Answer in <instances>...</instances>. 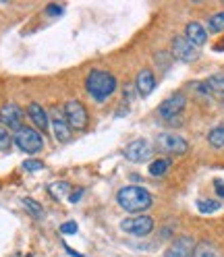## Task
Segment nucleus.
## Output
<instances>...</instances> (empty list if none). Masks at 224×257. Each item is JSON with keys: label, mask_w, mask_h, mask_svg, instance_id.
<instances>
[{"label": "nucleus", "mask_w": 224, "mask_h": 257, "mask_svg": "<svg viewBox=\"0 0 224 257\" xmlns=\"http://www.w3.org/2000/svg\"><path fill=\"white\" fill-rule=\"evenodd\" d=\"M117 203L129 214H143L154 205V197L148 189L137 187V185H127V187L119 189Z\"/></svg>", "instance_id": "f257e3e1"}, {"label": "nucleus", "mask_w": 224, "mask_h": 257, "mask_svg": "<svg viewBox=\"0 0 224 257\" xmlns=\"http://www.w3.org/2000/svg\"><path fill=\"white\" fill-rule=\"evenodd\" d=\"M117 87H119L117 77L112 73H108V71L93 69L85 77V89L95 102H106L110 95L117 91Z\"/></svg>", "instance_id": "f03ea898"}, {"label": "nucleus", "mask_w": 224, "mask_h": 257, "mask_svg": "<svg viewBox=\"0 0 224 257\" xmlns=\"http://www.w3.org/2000/svg\"><path fill=\"white\" fill-rule=\"evenodd\" d=\"M13 141H15V146H17L21 152H25L29 156L42 152V148H44L42 133L38 131V128H31V126H25V124L19 128V131H15Z\"/></svg>", "instance_id": "7ed1b4c3"}, {"label": "nucleus", "mask_w": 224, "mask_h": 257, "mask_svg": "<svg viewBox=\"0 0 224 257\" xmlns=\"http://www.w3.org/2000/svg\"><path fill=\"white\" fill-rule=\"evenodd\" d=\"M62 112H65L71 131H85V128H87V124H89V112H87L83 102L69 100V102H65V106H62Z\"/></svg>", "instance_id": "20e7f679"}, {"label": "nucleus", "mask_w": 224, "mask_h": 257, "mask_svg": "<svg viewBox=\"0 0 224 257\" xmlns=\"http://www.w3.org/2000/svg\"><path fill=\"white\" fill-rule=\"evenodd\" d=\"M154 226H156V222L148 214H137V216L121 220V230L131 236H148V234H152Z\"/></svg>", "instance_id": "39448f33"}, {"label": "nucleus", "mask_w": 224, "mask_h": 257, "mask_svg": "<svg viewBox=\"0 0 224 257\" xmlns=\"http://www.w3.org/2000/svg\"><path fill=\"white\" fill-rule=\"evenodd\" d=\"M156 148L164 154L172 156H183L189 152V141L177 133H160L156 137Z\"/></svg>", "instance_id": "423d86ee"}, {"label": "nucleus", "mask_w": 224, "mask_h": 257, "mask_svg": "<svg viewBox=\"0 0 224 257\" xmlns=\"http://www.w3.org/2000/svg\"><path fill=\"white\" fill-rule=\"evenodd\" d=\"M170 54L181 62H195L199 58V48H195L185 36H174L170 42Z\"/></svg>", "instance_id": "0eeeda50"}, {"label": "nucleus", "mask_w": 224, "mask_h": 257, "mask_svg": "<svg viewBox=\"0 0 224 257\" xmlns=\"http://www.w3.org/2000/svg\"><path fill=\"white\" fill-rule=\"evenodd\" d=\"M187 106V98L183 91H174L172 95H168V98L158 106V114L162 116L164 120H170V118H179L183 114V110Z\"/></svg>", "instance_id": "6e6552de"}, {"label": "nucleus", "mask_w": 224, "mask_h": 257, "mask_svg": "<svg viewBox=\"0 0 224 257\" xmlns=\"http://www.w3.org/2000/svg\"><path fill=\"white\" fill-rule=\"evenodd\" d=\"M123 154H125V158L129 160V162H133V164H141V162H146V160L152 158L154 148H152V143L146 141V139H135V141H131L129 146L125 148Z\"/></svg>", "instance_id": "1a4fd4ad"}, {"label": "nucleus", "mask_w": 224, "mask_h": 257, "mask_svg": "<svg viewBox=\"0 0 224 257\" xmlns=\"http://www.w3.org/2000/svg\"><path fill=\"white\" fill-rule=\"evenodd\" d=\"M23 118H25V114L17 104L9 102V104H5L3 108H0V122H3L9 131H19V128L23 126Z\"/></svg>", "instance_id": "9d476101"}, {"label": "nucleus", "mask_w": 224, "mask_h": 257, "mask_svg": "<svg viewBox=\"0 0 224 257\" xmlns=\"http://www.w3.org/2000/svg\"><path fill=\"white\" fill-rule=\"evenodd\" d=\"M50 126H52V131H54L56 141L67 143V141L71 139V126H69V122H67L65 112H62L58 106H54V108L50 110Z\"/></svg>", "instance_id": "9b49d317"}, {"label": "nucleus", "mask_w": 224, "mask_h": 257, "mask_svg": "<svg viewBox=\"0 0 224 257\" xmlns=\"http://www.w3.org/2000/svg\"><path fill=\"white\" fill-rule=\"evenodd\" d=\"M195 249V240L189 234H183L179 238H174L164 251V257H191Z\"/></svg>", "instance_id": "f8f14e48"}, {"label": "nucleus", "mask_w": 224, "mask_h": 257, "mask_svg": "<svg viewBox=\"0 0 224 257\" xmlns=\"http://www.w3.org/2000/svg\"><path fill=\"white\" fill-rule=\"evenodd\" d=\"M135 89L141 98H148L152 95V91L156 89V77H154V71L152 69H141L135 77Z\"/></svg>", "instance_id": "ddd939ff"}, {"label": "nucleus", "mask_w": 224, "mask_h": 257, "mask_svg": "<svg viewBox=\"0 0 224 257\" xmlns=\"http://www.w3.org/2000/svg\"><path fill=\"white\" fill-rule=\"evenodd\" d=\"M27 114H29L31 122H34V124L38 126V131L46 133L48 128H50V112H46L38 102H31V104H29Z\"/></svg>", "instance_id": "4468645a"}, {"label": "nucleus", "mask_w": 224, "mask_h": 257, "mask_svg": "<svg viewBox=\"0 0 224 257\" xmlns=\"http://www.w3.org/2000/svg\"><path fill=\"white\" fill-rule=\"evenodd\" d=\"M185 38L195 48H201L207 42V29L199 21H191V23L185 25Z\"/></svg>", "instance_id": "2eb2a0df"}, {"label": "nucleus", "mask_w": 224, "mask_h": 257, "mask_svg": "<svg viewBox=\"0 0 224 257\" xmlns=\"http://www.w3.org/2000/svg\"><path fill=\"white\" fill-rule=\"evenodd\" d=\"M48 193L56 199V201H62V199H69L71 195V185L67 181H56V183H50L48 185Z\"/></svg>", "instance_id": "dca6fc26"}, {"label": "nucleus", "mask_w": 224, "mask_h": 257, "mask_svg": "<svg viewBox=\"0 0 224 257\" xmlns=\"http://www.w3.org/2000/svg\"><path fill=\"white\" fill-rule=\"evenodd\" d=\"M170 166H172V162H170L168 158H158V160H154V162L150 164L148 172H150L152 176H164Z\"/></svg>", "instance_id": "f3484780"}, {"label": "nucleus", "mask_w": 224, "mask_h": 257, "mask_svg": "<svg viewBox=\"0 0 224 257\" xmlns=\"http://www.w3.org/2000/svg\"><path fill=\"white\" fill-rule=\"evenodd\" d=\"M21 203H23V207L25 210L34 216L36 220H42L44 216H46V212H44V207H42V203L40 201H36V199H31V197H23L21 199Z\"/></svg>", "instance_id": "a211bd4d"}, {"label": "nucleus", "mask_w": 224, "mask_h": 257, "mask_svg": "<svg viewBox=\"0 0 224 257\" xmlns=\"http://www.w3.org/2000/svg\"><path fill=\"white\" fill-rule=\"evenodd\" d=\"M207 143L214 148V150H222L224 148V126L218 124L214 126L210 133H207Z\"/></svg>", "instance_id": "6ab92c4d"}, {"label": "nucleus", "mask_w": 224, "mask_h": 257, "mask_svg": "<svg viewBox=\"0 0 224 257\" xmlns=\"http://www.w3.org/2000/svg\"><path fill=\"white\" fill-rule=\"evenodd\" d=\"M207 85L212 93H224V73H216V75H210L203 81Z\"/></svg>", "instance_id": "aec40b11"}, {"label": "nucleus", "mask_w": 224, "mask_h": 257, "mask_svg": "<svg viewBox=\"0 0 224 257\" xmlns=\"http://www.w3.org/2000/svg\"><path fill=\"white\" fill-rule=\"evenodd\" d=\"M207 31H212V34H220V31H224V11L214 13L212 17L207 19Z\"/></svg>", "instance_id": "412c9836"}, {"label": "nucleus", "mask_w": 224, "mask_h": 257, "mask_svg": "<svg viewBox=\"0 0 224 257\" xmlns=\"http://www.w3.org/2000/svg\"><path fill=\"white\" fill-rule=\"evenodd\" d=\"M197 210L201 214H214L220 210V201L218 199H199L197 201Z\"/></svg>", "instance_id": "4be33fe9"}, {"label": "nucleus", "mask_w": 224, "mask_h": 257, "mask_svg": "<svg viewBox=\"0 0 224 257\" xmlns=\"http://www.w3.org/2000/svg\"><path fill=\"white\" fill-rule=\"evenodd\" d=\"M13 135H11V131L9 128L0 122V152H9L11 148H13Z\"/></svg>", "instance_id": "5701e85b"}, {"label": "nucleus", "mask_w": 224, "mask_h": 257, "mask_svg": "<svg viewBox=\"0 0 224 257\" xmlns=\"http://www.w3.org/2000/svg\"><path fill=\"white\" fill-rule=\"evenodd\" d=\"M191 257H216V251L210 243H199V245H195Z\"/></svg>", "instance_id": "b1692460"}, {"label": "nucleus", "mask_w": 224, "mask_h": 257, "mask_svg": "<svg viewBox=\"0 0 224 257\" xmlns=\"http://www.w3.org/2000/svg\"><path fill=\"white\" fill-rule=\"evenodd\" d=\"M23 168H25L27 172H38V170L44 168V162H42V160H25Z\"/></svg>", "instance_id": "393cba45"}, {"label": "nucleus", "mask_w": 224, "mask_h": 257, "mask_svg": "<svg viewBox=\"0 0 224 257\" xmlns=\"http://www.w3.org/2000/svg\"><path fill=\"white\" fill-rule=\"evenodd\" d=\"M77 222L75 220H69V222H65V224H60V234H75L77 232Z\"/></svg>", "instance_id": "a878e982"}, {"label": "nucleus", "mask_w": 224, "mask_h": 257, "mask_svg": "<svg viewBox=\"0 0 224 257\" xmlns=\"http://www.w3.org/2000/svg\"><path fill=\"white\" fill-rule=\"evenodd\" d=\"M135 91H137V89H135V83H127V85H125V100H129V102H131Z\"/></svg>", "instance_id": "bb28decb"}, {"label": "nucleus", "mask_w": 224, "mask_h": 257, "mask_svg": "<svg viewBox=\"0 0 224 257\" xmlns=\"http://www.w3.org/2000/svg\"><path fill=\"white\" fill-rule=\"evenodd\" d=\"M81 195H83V189H75V191H71L69 201H71V203H77L79 199H81Z\"/></svg>", "instance_id": "cd10ccee"}, {"label": "nucleus", "mask_w": 224, "mask_h": 257, "mask_svg": "<svg viewBox=\"0 0 224 257\" xmlns=\"http://www.w3.org/2000/svg\"><path fill=\"white\" fill-rule=\"evenodd\" d=\"M48 15H62V7H56V5H50L46 9Z\"/></svg>", "instance_id": "c85d7f7f"}, {"label": "nucleus", "mask_w": 224, "mask_h": 257, "mask_svg": "<svg viewBox=\"0 0 224 257\" xmlns=\"http://www.w3.org/2000/svg\"><path fill=\"white\" fill-rule=\"evenodd\" d=\"M214 185H216V193H220V197H224V185L220 181H216Z\"/></svg>", "instance_id": "c756f323"}, {"label": "nucleus", "mask_w": 224, "mask_h": 257, "mask_svg": "<svg viewBox=\"0 0 224 257\" xmlns=\"http://www.w3.org/2000/svg\"><path fill=\"white\" fill-rule=\"evenodd\" d=\"M222 106H224V93H222Z\"/></svg>", "instance_id": "7c9ffc66"}, {"label": "nucleus", "mask_w": 224, "mask_h": 257, "mask_svg": "<svg viewBox=\"0 0 224 257\" xmlns=\"http://www.w3.org/2000/svg\"><path fill=\"white\" fill-rule=\"evenodd\" d=\"M220 124H222V126H224V120H222V122H220Z\"/></svg>", "instance_id": "2f4dec72"}]
</instances>
